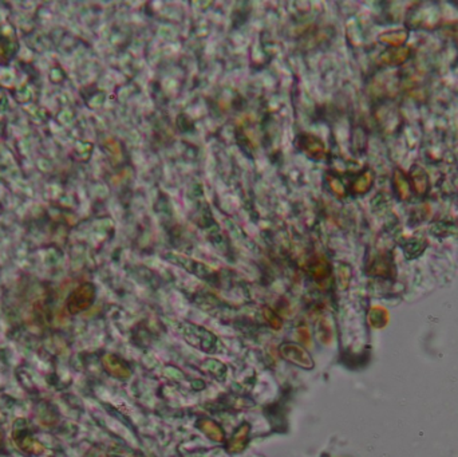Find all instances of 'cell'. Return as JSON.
I'll return each mask as SVG.
<instances>
[{
    "instance_id": "6da1fadb",
    "label": "cell",
    "mask_w": 458,
    "mask_h": 457,
    "mask_svg": "<svg viewBox=\"0 0 458 457\" xmlns=\"http://www.w3.org/2000/svg\"><path fill=\"white\" fill-rule=\"evenodd\" d=\"M281 358H284L285 361L290 363H294L296 366H300L303 369H312L315 362L312 359L307 350L296 343H283L279 348Z\"/></svg>"
},
{
    "instance_id": "7a4b0ae2",
    "label": "cell",
    "mask_w": 458,
    "mask_h": 457,
    "mask_svg": "<svg viewBox=\"0 0 458 457\" xmlns=\"http://www.w3.org/2000/svg\"><path fill=\"white\" fill-rule=\"evenodd\" d=\"M110 367L113 366V369H110V373L114 375H117L118 378L126 379L130 375L129 367L123 363L122 361L117 359V358H110Z\"/></svg>"
}]
</instances>
